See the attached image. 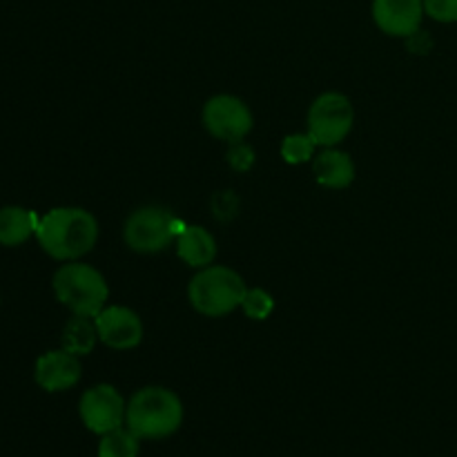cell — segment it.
I'll list each match as a JSON object with an SVG mask.
<instances>
[{
    "mask_svg": "<svg viewBox=\"0 0 457 457\" xmlns=\"http://www.w3.org/2000/svg\"><path fill=\"white\" fill-rule=\"evenodd\" d=\"M40 248L56 262H79L98 241V221L85 208H54L36 228Z\"/></svg>",
    "mask_w": 457,
    "mask_h": 457,
    "instance_id": "1",
    "label": "cell"
},
{
    "mask_svg": "<svg viewBox=\"0 0 457 457\" xmlns=\"http://www.w3.org/2000/svg\"><path fill=\"white\" fill-rule=\"evenodd\" d=\"M183 424V402L163 386H145L128 400L125 427L138 440H165Z\"/></svg>",
    "mask_w": 457,
    "mask_h": 457,
    "instance_id": "2",
    "label": "cell"
},
{
    "mask_svg": "<svg viewBox=\"0 0 457 457\" xmlns=\"http://www.w3.org/2000/svg\"><path fill=\"white\" fill-rule=\"evenodd\" d=\"M248 286L244 277L228 266H205L187 284V302L204 317H226L241 308Z\"/></svg>",
    "mask_w": 457,
    "mask_h": 457,
    "instance_id": "3",
    "label": "cell"
},
{
    "mask_svg": "<svg viewBox=\"0 0 457 457\" xmlns=\"http://www.w3.org/2000/svg\"><path fill=\"white\" fill-rule=\"evenodd\" d=\"M54 295L74 315L96 317L110 299V286L101 270L83 262H67L54 272Z\"/></svg>",
    "mask_w": 457,
    "mask_h": 457,
    "instance_id": "4",
    "label": "cell"
},
{
    "mask_svg": "<svg viewBox=\"0 0 457 457\" xmlns=\"http://www.w3.org/2000/svg\"><path fill=\"white\" fill-rule=\"evenodd\" d=\"M181 226L168 208L159 205H143L134 210L123 226V239L129 250L138 254H156L177 241Z\"/></svg>",
    "mask_w": 457,
    "mask_h": 457,
    "instance_id": "5",
    "label": "cell"
},
{
    "mask_svg": "<svg viewBox=\"0 0 457 457\" xmlns=\"http://www.w3.org/2000/svg\"><path fill=\"white\" fill-rule=\"evenodd\" d=\"M355 128V105L342 92H324L308 110V128L320 147H337Z\"/></svg>",
    "mask_w": 457,
    "mask_h": 457,
    "instance_id": "6",
    "label": "cell"
},
{
    "mask_svg": "<svg viewBox=\"0 0 457 457\" xmlns=\"http://www.w3.org/2000/svg\"><path fill=\"white\" fill-rule=\"evenodd\" d=\"M201 120L210 137L226 143L244 141L254 125L250 107L232 94H217L208 98L201 110Z\"/></svg>",
    "mask_w": 457,
    "mask_h": 457,
    "instance_id": "7",
    "label": "cell"
},
{
    "mask_svg": "<svg viewBox=\"0 0 457 457\" xmlns=\"http://www.w3.org/2000/svg\"><path fill=\"white\" fill-rule=\"evenodd\" d=\"M125 413H128V402L112 384H96L80 395V422L94 436L101 437L123 427Z\"/></svg>",
    "mask_w": 457,
    "mask_h": 457,
    "instance_id": "8",
    "label": "cell"
},
{
    "mask_svg": "<svg viewBox=\"0 0 457 457\" xmlns=\"http://www.w3.org/2000/svg\"><path fill=\"white\" fill-rule=\"evenodd\" d=\"M94 324H96L98 342L112 351H132L145 335L138 312L128 306H105L94 317Z\"/></svg>",
    "mask_w": 457,
    "mask_h": 457,
    "instance_id": "9",
    "label": "cell"
},
{
    "mask_svg": "<svg viewBox=\"0 0 457 457\" xmlns=\"http://www.w3.org/2000/svg\"><path fill=\"white\" fill-rule=\"evenodd\" d=\"M375 25L393 38H411L420 31L424 21V0H373Z\"/></svg>",
    "mask_w": 457,
    "mask_h": 457,
    "instance_id": "10",
    "label": "cell"
},
{
    "mask_svg": "<svg viewBox=\"0 0 457 457\" xmlns=\"http://www.w3.org/2000/svg\"><path fill=\"white\" fill-rule=\"evenodd\" d=\"M83 366H80L79 355L58 348V351H47L36 360L34 379L43 391L62 393L74 388L80 382Z\"/></svg>",
    "mask_w": 457,
    "mask_h": 457,
    "instance_id": "11",
    "label": "cell"
},
{
    "mask_svg": "<svg viewBox=\"0 0 457 457\" xmlns=\"http://www.w3.org/2000/svg\"><path fill=\"white\" fill-rule=\"evenodd\" d=\"M312 174L326 190H346L355 181V163L348 152L339 147H324L312 159Z\"/></svg>",
    "mask_w": 457,
    "mask_h": 457,
    "instance_id": "12",
    "label": "cell"
},
{
    "mask_svg": "<svg viewBox=\"0 0 457 457\" xmlns=\"http://www.w3.org/2000/svg\"><path fill=\"white\" fill-rule=\"evenodd\" d=\"M177 254L186 266L201 270L217 259V239L208 228L186 226L177 237Z\"/></svg>",
    "mask_w": 457,
    "mask_h": 457,
    "instance_id": "13",
    "label": "cell"
},
{
    "mask_svg": "<svg viewBox=\"0 0 457 457\" xmlns=\"http://www.w3.org/2000/svg\"><path fill=\"white\" fill-rule=\"evenodd\" d=\"M40 219L31 210L21 208V205H7L0 210V245H21L36 235Z\"/></svg>",
    "mask_w": 457,
    "mask_h": 457,
    "instance_id": "14",
    "label": "cell"
},
{
    "mask_svg": "<svg viewBox=\"0 0 457 457\" xmlns=\"http://www.w3.org/2000/svg\"><path fill=\"white\" fill-rule=\"evenodd\" d=\"M98 342L94 317L74 315L62 328V348L74 355H89Z\"/></svg>",
    "mask_w": 457,
    "mask_h": 457,
    "instance_id": "15",
    "label": "cell"
},
{
    "mask_svg": "<svg viewBox=\"0 0 457 457\" xmlns=\"http://www.w3.org/2000/svg\"><path fill=\"white\" fill-rule=\"evenodd\" d=\"M141 440L128 427L114 428L98 440V457H138Z\"/></svg>",
    "mask_w": 457,
    "mask_h": 457,
    "instance_id": "16",
    "label": "cell"
},
{
    "mask_svg": "<svg viewBox=\"0 0 457 457\" xmlns=\"http://www.w3.org/2000/svg\"><path fill=\"white\" fill-rule=\"evenodd\" d=\"M317 143L308 132H293L281 141V159L288 165H302L315 159Z\"/></svg>",
    "mask_w": 457,
    "mask_h": 457,
    "instance_id": "17",
    "label": "cell"
},
{
    "mask_svg": "<svg viewBox=\"0 0 457 457\" xmlns=\"http://www.w3.org/2000/svg\"><path fill=\"white\" fill-rule=\"evenodd\" d=\"M241 311L248 320L266 321L275 311V297L263 288H248L244 302H241Z\"/></svg>",
    "mask_w": 457,
    "mask_h": 457,
    "instance_id": "18",
    "label": "cell"
},
{
    "mask_svg": "<svg viewBox=\"0 0 457 457\" xmlns=\"http://www.w3.org/2000/svg\"><path fill=\"white\" fill-rule=\"evenodd\" d=\"M424 13L436 22H457V0H424Z\"/></svg>",
    "mask_w": 457,
    "mask_h": 457,
    "instance_id": "19",
    "label": "cell"
},
{
    "mask_svg": "<svg viewBox=\"0 0 457 457\" xmlns=\"http://www.w3.org/2000/svg\"><path fill=\"white\" fill-rule=\"evenodd\" d=\"M228 163L237 172H248L254 165V150L250 145H245L244 141L230 143V152H228Z\"/></svg>",
    "mask_w": 457,
    "mask_h": 457,
    "instance_id": "20",
    "label": "cell"
}]
</instances>
